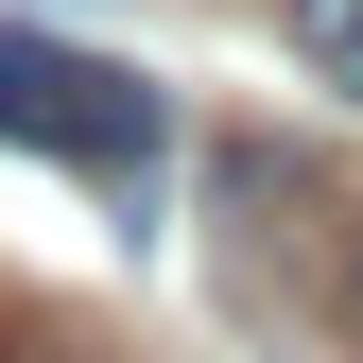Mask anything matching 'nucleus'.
Returning a JSON list of instances; mask_svg holds the SVG:
<instances>
[{"instance_id": "f257e3e1", "label": "nucleus", "mask_w": 363, "mask_h": 363, "mask_svg": "<svg viewBox=\"0 0 363 363\" xmlns=\"http://www.w3.org/2000/svg\"><path fill=\"white\" fill-rule=\"evenodd\" d=\"M0 139L104 173V191L139 208V173L173 156V86L121 69V52H86V35H35V18H18V35H0Z\"/></svg>"}, {"instance_id": "f03ea898", "label": "nucleus", "mask_w": 363, "mask_h": 363, "mask_svg": "<svg viewBox=\"0 0 363 363\" xmlns=\"http://www.w3.org/2000/svg\"><path fill=\"white\" fill-rule=\"evenodd\" d=\"M277 35H294L311 86H346V104H363V0H277Z\"/></svg>"}, {"instance_id": "7ed1b4c3", "label": "nucleus", "mask_w": 363, "mask_h": 363, "mask_svg": "<svg viewBox=\"0 0 363 363\" xmlns=\"http://www.w3.org/2000/svg\"><path fill=\"white\" fill-rule=\"evenodd\" d=\"M0 363H121V346L69 329V311H35V294H0Z\"/></svg>"}, {"instance_id": "20e7f679", "label": "nucleus", "mask_w": 363, "mask_h": 363, "mask_svg": "<svg viewBox=\"0 0 363 363\" xmlns=\"http://www.w3.org/2000/svg\"><path fill=\"white\" fill-rule=\"evenodd\" d=\"M329 329L363 346V225H346V277H329Z\"/></svg>"}]
</instances>
